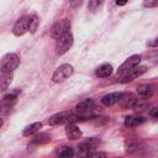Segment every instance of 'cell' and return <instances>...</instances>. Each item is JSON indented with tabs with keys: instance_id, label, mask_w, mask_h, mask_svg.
Returning <instances> with one entry per match:
<instances>
[{
	"instance_id": "cell-1",
	"label": "cell",
	"mask_w": 158,
	"mask_h": 158,
	"mask_svg": "<svg viewBox=\"0 0 158 158\" xmlns=\"http://www.w3.org/2000/svg\"><path fill=\"white\" fill-rule=\"evenodd\" d=\"M99 144H100V139L99 138H94V137L81 142L79 144V147H78L77 158H88Z\"/></svg>"
},
{
	"instance_id": "cell-2",
	"label": "cell",
	"mask_w": 158,
	"mask_h": 158,
	"mask_svg": "<svg viewBox=\"0 0 158 158\" xmlns=\"http://www.w3.org/2000/svg\"><path fill=\"white\" fill-rule=\"evenodd\" d=\"M20 64V57L16 53L6 54L1 60V74L2 73H12Z\"/></svg>"
},
{
	"instance_id": "cell-3",
	"label": "cell",
	"mask_w": 158,
	"mask_h": 158,
	"mask_svg": "<svg viewBox=\"0 0 158 158\" xmlns=\"http://www.w3.org/2000/svg\"><path fill=\"white\" fill-rule=\"evenodd\" d=\"M69 28H70V21L67 20V19H63V20H59L58 22H56L51 30V36L52 38L54 40H59L62 38L64 35H67L69 32Z\"/></svg>"
},
{
	"instance_id": "cell-4",
	"label": "cell",
	"mask_w": 158,
	"mask_h": 158,
	"mask_svg": "<svg viewBox=\"0 0 158 158\" xmlns=\"http://www.w3.org/2000/svg\"><path fill=\"white\" fill-rule=\"evenodd\" d=\"M73 73H74V68H73L70 64L64 63V64L59 65V67L54 70V73H53V75H52V81H53V83H60V81L65 80L67 78H69Z\"/></svg>"
},
{
	"instance_id": "cell-5",
	"label": "cell",
	"mask_w": 158,
	"mask_h": 158,
	"mask_svg": "<svg viewBox=\"0 0 158 158\" xmlns=\"http://www.w3.org/2000/svg\"><path fill=\"white\" fill-rule=\"evenodd\" d=\"M139 62H141V56L139 54H133V56H131L130 58H127L121 65H120V68L117 69V74H126V73H128L130 70H132V69H135L138 64H139Z\"/></svg>"
},
{
	"instance_id": "cell-6",
	"label": "cell",
	"mask_w": 158,
	"mask_h": 158,
	"mask_svg": "<svg viewBox=\"0 0 158 158\" xmlns=\"http://www.w3.org/2000/svg\"><path fill=\"white\" fill-rule=\"evenodd\" d=\"M72 46H73V35L68 32L67 35H64L62 38L57 41V54L58 56L64 54Z\"/></svg>"
},
{
	"instance_id": "cell-7",
	"label": "cell",
	"mask_w": 158,
	"mask_h": 158,
	"mask_svg": "<svg viewBox=\"0 0 158 158\" xmlns=\"http://www.w3.org/2000/svg\"><path fill=\"white\" fill-rule=\"evenodd\" d=\"M138 102V96L132 93H122V96L118 100L121 109H131Z\"/></svg>"
},
{
	"instance_id": "cell-8",
	"label": "cell",
	"mask_w": 158,
	"mask_h": 158,
	"mask_svg": "<svg viewBox=\"0 0 158 158\" xmlns=\"http://www.w3.org/2000/svg\"><path fill=\"white\" fill-rule=\"evenodd\" d=\"M27 31H28V16H22L15 22L12 27V33L15 36H22Z\"/></svg>"
},
{
	"instance_id": "cell-9",
	"label": "cell",
	"mask_w": 158,
	"mask_h": 158,
	"mask_svg": "<svg viewBox=\"0 0 158 158\" xmlns=\"http://www.w3.org/2000/svg\"><path fill=\"white\" fill-rule=\"evenodd\" d=\"M146 72H147V67H144V65L138 67V68H135V69L130 70L128 73H126V74L122 77V79H121L120 81H121V83L131 81V80H133V79H136V78H138V77H141V75L144 74Z\"/></svg>"
},
{
	"instance_id": "cell-10",
	"label": "cell",
	"mask_w": 158,
	"mask_h": 158,
	"mask_svg": "<svg viewBox=\"0 0 158 158\" xmlns=\"http://www.w3.org/2000/svg\"><path fill=\"white\" fill-rule=\"evenodd\" d=\"M69 114L68 112H58L52 115L48 118V125L51 126H56V125H62V123H67V118H68Z\"/></svg>"
},
{
	"instance_id": "cell-11",
	"label": "cell",
	"mask_w": 158,
	"mask_h": 158,
	"mask_svg": "<svg viewBox=\"0 0 158 158\" xmlns=\"http://www.w3.org/2000/svg\"><path fill=\"white\" fill-rule=\"evenodd\" d=\"M65 136L69 139H78L81 137V131L77 125L70 123L65 126Z\"/></svg>"
},
{
	"instance_id": "cell-12",
	"label": "cell",
	"mask_w": 158,
	"mask_h": 158,
	"mask_svg": "<svg viewBox=\"0 0 158 158\" xmlns=\"http://www.w3.org/2000/svg\"><path fill=\"white\" fill-rule=\"evenodd\" d=\"M121 96H122V93H110V94H106V95L102 96L101 102L105 106H112L116 102H118Z\"/></svg>"
},
{
	"instance_id": "cell-13",
	"label": "cell",
	"mask_w": 158,
	"mask_h": 158,
	"mask_svg": "<svg viewBox=\"0 0 158 158\" xmlns=\"http://www.w3.org/2000/svg\"><path fill=\"white\" fill-rule=\"evenodd\" d=\"M114 72V68L111 64H102L100 65L98 69H96V77L99 78H106V77H110Z\"/></svg>"
},
{
	"instance_id": "cell-14",
	"label": "cell",
	"mask_w": 158,
	"mask_h": 158,
	"mask_svg": "<svg viewBox=\"0 0 158 158\" xmlns=\"http://www.w3.org/2000/svg\"><path fill=\"white\" fill-rule=\"evenodd\" d=\"M153 95V89L149 85H139L137 88V96L141 99H149Z\"/></svg>"
},
{
	"instance_id": "cell-15",
	"label": "cell",
	"mask_w": 158,
	"mask_h": 158,
	"mask_svg": "<svg viewBox=\"0 0 158 158\" xmlns=\"http://www.w3.org/2000/svg\"><path fill=\"white\" fill-rule=\"evenodd\" d=\"M41 127H42V122H33V123H31V125H28L27 127L23 128V131H22V136H25V137L32 136V135L37 133V132L40 131Z\"/></svg>"
},
{
	"instance_id": "cell-16",
	"label": "cell",
	"mask_w": 158,
	"mask_h": 158,
	"mask_svg": "<svg viewBox=\"0 0 158 158\" xmlns=\"http://www.w3.org/2000/svg\"><path fill=\"white\" fill-rule=\"evenodd\" d=\"M144 121H146V118L142 116H127L125 118V126L126 127H135V126L143 123Z\"/></svg>"
},
{
	"instance_id": "cell-17",
	"label": "cell",
	"mask_w": 158,
	"mask_h": 158,
	"mask_svg": "<svg viewBox=\"0 0 158 158\" xmlns=\"http://www.w3.org/2000/svg\"><path fill=\"white\" fill-rule=\"evenodd\" d=\"M74 149L70 146H63L57 151V158H73Z\"/></svg>"
},
{
	"instance_id": "cell-18",
	"label": "cell",
	"mask_w": 158,
	"mask_h": 158,
	"mask_svg": "<svg viewBox=\"0 0 158 158\" xmlns=\"http://www.w3.org/2000/svg\"><path fill=\"white\" fill-rule=\"evenodd\" d=\"M12 78H14L12 73H2L1 74V78H0V88H1L2 91H5L10 86V84L12 81Z\"/></svg>"
},
{
	"instance_id": "cell-19",
	"label": "cell",
	"mask_w": 158,
	"mask_h": 158,
	"mask_svg": "<svg viewBox=\"0 0 158 158\" xmlns=\"http://www.w3.org/2000/svg\"><path fill=\"white\" fill-rule=\"evenodd\" d=\"M38 23H40V21H38V17L36 15H32V16L28 17V31H30V33L36 32V30L38 27Z\"/></svg>"
},
{
	"instance_id": "cell-20",
	"label": "cell",
	"mask_w": 158,
	"mask_h": 158,
	"mask_svg": "<svg viewBox=\"0 0 158 158\" xmlns=\"http://www.w3.org/2000/svg\"><path fill=\"white\" fill-rule=\"evenodd\" d=\"M51 141V137L47 136L46 133H40V135H35V137L32 138V143H47Z\"/></svg>"
},
{
	"instance_id": "cell-21",
	"label": "cell",
	"mask_w": 158,
	"mask_h": 158,
	"mask_svg": "<svg viewBox=\"0 0 158 158\" xmlns=\"http://www.w3.org/2000/svg\"><path fill=\"white\" fill-rule=\"evenodd\" d=\"M143 6L144 7H158V0H148V1H144L143 2Z\"/></svg>"
},
{
	"instance_id": "cell-22",
	"label": "cell",
	"mask_w": 158,
	"mask_h": 158,
	"mask_svg": "<svg viewBox=\"0 0 158 158\" xmlns=\"http://www.w3.org/2000/svg\"><path fill=\"white\" fill-rule=\"evenodd\" d=\"M147 107H148L147 104H139V102H137V104L133 106V109H135L137 112H141V111H143V110L147 109Z\"/></svg>"
},
{
	"instance_id": "cell-23",
	"label": "cell",
	"mask_w": 158,
	"mask_h": 158,
	"mask_svg": "<svg viewBox=\"0 0 158 158\" xmlns=\"http://www.w3.org/2000/svg\"><path fill=\"white\" fill-rule=\"evenodd\" d=\"M88 158H106V154L104 152H93Z\"/></svg>"
},
{
	"instance_id": "cell-24",
	"label": "cell",
	"mask_w": 158,
	"mask_h": 158,
	"mask_svg": "<svg viewBox=\"0 0 158 158\" xmlns=\"http://www.w3.org/2000/svg\"><path fill=\"white\" fill-rule=\"evenodd\" d=\"M149 115L158 120V107H153L152 110H149Z\"/></svg>"
},
{
	"instance_id": "cell-25",
	"label": "cell",
	"mask_w": 158,
	"mask_h": 158,
	"mask_svg": "<svg viewBox=\"0 0 158 158\" xmlns=\"http://www.w3.org/2000/svg\"><path fill=\"white\" fill-rule=\"evenodd\" d=\"M15 99H16V94H9V95L4 96V102H5V101H12V100H15Z\"/></svg>"
},
{
	"instance_id": "cell-26",
	"label": "cell",
	"mask_w": 158,
	"mask_h": 158,
	"mask_svg": "<svg viewBox=\"0 0 158 158\" xmlns=\"http://www.w3.org/2000/svg\"><path fill=\"white\" fill-rule=\"evenodd\" d=\"M148 46H151V47H158V37H156L154 40H152L151 42H148Z\"/></svg>"
},
{
	"instance_id": "cell-27",
	"label": "cell",
	"mask_w": 158,
	"mask_h": 158,
	"mask_svg": "<svg viewBox=\"0 0 158 158\" xmlns=\"http://www.w3.org/2000/svg\"><path fill=\"white\" fill-rule=\"evenodd\" d=\"M101 2L100 1H90L89 2V7H93V6H99Z\"/></svg>"
},
{
	"instance_id": "cell-28",
	"label": "cell",
	"mask_w": 158,
	"mask_h": 158,
	"mask_svg": "<svg viewBox=\"0 0 158 158\" xmlns=\"http://www.w3.org/2000/svg\"><path fill=\"white\" fill-rule=\"evenodd\" d=\"M125 4H126V1H116V5H118V6H122Z\"/></svg>"
}]
</instances>
